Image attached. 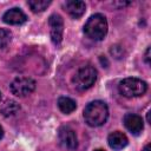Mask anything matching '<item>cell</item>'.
I'll use <instances>...</instances> for the list:
<instances>
[{
	"instance_id": "obj_1",
	"label": "cell",
	"mask_w": 151,
	"mask_h": 151,
	"mask_svg": "<svg viewBox=\"0 0 151 151\" xmlns=\"http://www.w3.org/2000/svg\"><path fill=\"white\" fill-rule=\"evenodd\" d=\"M84 119L88 126L98 127L106 123L109 117V107L103 100H94L88 103L84 109Z\"/></svg>"
},
{
	"instance_id": "obj_2",
	"label": "cell",
	"mask_w": 151,
	"mask_h": 151,
	"mask_svg": "<svg viewBox=\"0 0 151 151\" xmlns=\"http://www.w3.org/2000/svg\"><path fill=\"white\" fill-rule=\"evenodd\" d=\"M107 20L105 15L96 13L91 15L84 25V33L92 40H103L107 34Z\"/></svg>"
},
{
	"instance_id": "obj_3",
	"label": "cell",
	"mask_w": 151,
	"mask_h": 151,
	"mask_svg": "<svg viewBox=\"0 0 151 151\" xmlns=\"http://www.w3.org/2000/svg\"><path fill=\"white\" fill-rule=\"evenodd\" d=\"M147 90V84L139 78H125L118 85V91L126 98H134L143 96Z\"/></svg>"
},
{
	"instance_id": "obj_4",
	"label": "cell",
	"mask_w": 151,
	"mask_h": 151,
	"mask_svg": "<svg viewBox=\"0 0 151 151\" xmlns=\"http://www.w3.org/2000/svg\"><path fill=\"white\" fill-rule=\"evenodd\" d=\"M96 80H97V70L91 65L81 66L76 72L72 79L74 87L79 91H86L91 88L94 85Z\"/></svg>"
},
{
	"instance_id": "obj_5",
	"label": "cell",
	"mask_w": 151,
	"mask_h": 151,
	"mask_svg": "<svg viewBox=\"0 0 151 151\" xmlns=\"http://www.w3.org/2000/svg\"><path fill=\"white\" fill-rule=\"evenodd\" d=\"M35 80L29 77H18L11 83L9 90L17 97H26L35 90Z\"/></svg>"
},
{
	"instance_id": "obj_6",
	"label": "cell",
	"mask_w": 151,
	"mask_h": 151,
	"mask_svg": "<svg viewBox=\"0 0 151 151\" xmlns=\"http://www.w3.org/2000/svg\"><path fill=\"white\" fill-rule=\"evenodd\" d=\"M48 25L51 28V40L54 45H59L63 40L64 20L59 14H52L48 18Z\"/></svg>"
},
{
	"instance_id": "obj_7",
	"label": "cell",
	"mask_w": 151,
	"mask_h": 151,
	"mask_svg": "<svg viewBox=\"0 0 151 151\" xmlns=\"http://www.w3.org/2000/svg\"><path fill=\"white\" fill-rule=\"evenodd\" d=\"M58 137H59L60 144L68 150H76L78 147V138H77L76 131L70 126H61L59 129Z\"/></svg>"
},
{
	"instance_id": "obj_8",
	"label": "cell",
	"mask_w": 151,
	"mask_h": 151,
	"mask_svg": "<svg viewBox=\"0 0 151 151\" xmlns=\"http://www.w3.org/2000/svg\"><path fill=\"white\" fill-rule=\"evenodd\" d=\"M124 126L129 130L132 134H139L144 129V122L140 116L134 113H126L123 119Z\"/></svg>"
},
{
	"instance_id": "obj_9",
	"label": "cell",
	"mask_w": 151,
	"mask_h": 151,
	"mask_svg": "<svg viewBox=\"0 0 151 151\" xmlns=\"http://www.w3.org/2000/svg\"><path fill=\"white\" fill-rule=\"evenodd\" d=\"M2 20L5 24H8V25H22L26 22L27 17L21 11V8L13 7V8L8 9L4 13Z\"/></svg>"
},
{
	"instance_id": "obj_10",
	"label": "cell",
	"mask_w": 151,
	"mask_h": 151,
	"mask_svg": "<svg viewBox=\"0 0 151 151\" xmlns=\"http://www.w3.org/2000/svg\"><path fill=\"white\" fill-rule=\"evenodd\" d=\"M64 8L73 19H78L85 13L86 5L81 0H68L64 4Z\"/></svg>"
},
{
	"instance_id": "obj_11",
	"label": "cell",
	"mask_w": 151,
	"mask_h": 151,
	"mask_svg": "<svg viewBox=\"0 0 151 151\" xmlns=\"http://www.w3.org/2000/svg\"><path fill=\"white\" fill-rule=\"evenodd\" d=\"M107 143H109V146L113 150H122L124 149L127 143H129V139L126 137L125 133L120 132V131H113L109 134L107 137Z\"/></svg>"
},
{
	"instance_id": "obj_12",
	"label": "cell",
	"mask_w": 151,
	"mask_h": 151,
	"mask_svg": "<svg viewBox=\"0 0 151 151\" xmlns=\"http://www.w3.org/2000/svg\"><path fill=\"white\" fill-rule=\"evenodd\" d=\"M58 107L63 113L70 114L77 109V103L70 97H60L58 99Z\"/></svg>"
},
{
	"instance_id": "obj_13",
	"label": "cell",
	"mask_w": 151,
	"mask_h": 151,
	"mask_svg": "<svg viewBox=\"0 0 151 151\" xmlns=\"http://www.w3.org/2000/svg\"><path fill=\"white\" fill-rule=\"evenodd\" d=\"M19 110H20V106H19V104L17 101L7 100L4 104V106L1 107V113L5 117H9V116H14Z\"/></svg>"
},
{
	"instance_id": "obj_14",
	"label": "cell",
	"mask_w": 151,
	"mask_h": 151,
	"mask_svg": "<svg viewBox=\"0 0 151 151\" xmlns=\"http://www.w3.org/2000/svg\"><path fill=\"white\" fill-rule=\"evenodd\" d=\"M27 5L32 9V12L39 13V12H44L51 5V1L50 0H29L27 1Z\"/></svg>"
},
{
	"instance_id": "obj_15",
	"label": "cell",
	"mask_w": 151,
	"mask_h": 151,
	"mask_svg": "<svg viewBox=\"0 0 151 151\" xmlns=\"http://www.w3.org/2000/svg\"><path fill=\"white\" fill-rule=\"evenodd\" d=\"M12 40V33L8 29L0 28V48H5Z\"/></svg>"
},
{
	"instance_id": "obj_16",
	"label": "cell",
	"mask_w": 151,
	"mask_h": 151,
	"mask_svg": "<svg viewBox=\"0 0 151 151\" xmlns=\"http://www.w3.org/2000/svg\"><path fill=\"white\" fill-rule=\"evenodd\" d=\"M110 52H111V54H112L113 57H116L117 59H119V58L123 57V48H122L120 46H118V45L112 46L111 50H110Z\"/></svg>"
},
{
	"instance_id": "obj_17",
	"label": "cell",
	"mask_w": 151,
	"mask_h": 151,
	"mask_svg": "<svg viewBox=\"0 0 151 151\" xmlns=\"http://www.w3.org/2000/svg\"><path fill=\"white\" fill-rule=\"evenodd\" d=\"M144 61L149 65L150 64V47H147L146 48V51H145V55H144Z\"/></svg>"
},
{
	"instance_id": "obj_18",
	"label": "cell",
	"mask_w": 151,
	"mask_h": 151,
	"mask_svg": "<svg viewBox=\"0 0 151 151\" xmlns=\"http://www.w3.org/2000/svg\"><path fill=\"white\" fill-rule=\"evenodd\" d=\"M150 150H151V145H150V144H146L142 151H150Z\"/></svg>"
},
{
	"instance_id": "obj_19",
	"label": "cell",
	"mask_w": 151,
	"mask_h": 151,
	"mask_svg": "<svg viewBox=\"0 0 151 151\" xmlns=\"http://www.w3.org/2000/svg\"><path fill=\"white\" fill-rule=\"evenodd\" d=\"M4 137V129H2V126L0 125V139Z\"/></svg>"
},
{
	"instance_id": "obj_20",
	"label": "cell",
	"mask_w": 151,
	"mask_h": 151,
	"mask_svg": "<svg viewBox=\"0 0 151 151\" xmlns=\"http://www.w3.org/2000/svg\"><path fill=\"white\" fill-rule=\"evenodd\" d=\"M150 113H151V112L149 111V112H147V114H146V119H147V123H150Z\"/></svg>"
},
{
	"instance_id": "obj_21",
	"label": "cell",
	"mask_w": 151,
	"mask_h": 151,
	"mask_svg": "<svg viewBox=\"0 0 151 151\" xmlns=\"http://www.w3.org/2000/svg\"><path fill=\"white\" fill-rule=\"evenodd\" d=\"M94 151H105V150H101V149H97V150H94Z\"/></svg>"
},
{
	"instance_id": "obj_22",
	"label": "cell",
	"mask_w": 151,
	"mask_h": 151,
	"mask_svg": "<svg viewBox=\"0 0 151 151\" xmlns=\"http://www.w3.org/2000/svg\"><path fill=\"white\" fill-rule=\"evenodd\" d=\"M0 99H1V92H0Z\"/></svg>"
}]
</instances>
